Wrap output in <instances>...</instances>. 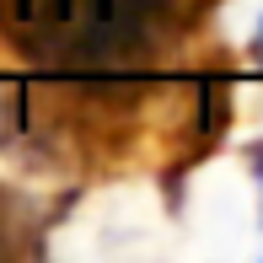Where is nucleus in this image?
<instances>
[{
    "mask_svg": "<svg viewBox=\"0 0 263 263\" xmlns=\"http://www.w3.org/2000/svg\"><path fill=\"white\" fill-rule=\"evenodd\" d=\"M145 11L156 22H166V16H177V11H183V0H145Z\"/></svg>",
    "mask_w": 263,
    "mask_h": 263,
    "instance_id": "obj_1",
    "label": "nucleus"
},
{
    "mask_svg": "<svg viewBox=\"0 0 263 263\" xmlns=\"http://www.w3.org/2000/svg\"><path fill=\"white\" fill-rule=\"evenodd\" d=\"M258 59H263V22H258Z\"/></svg>",
    "mask_w": 263,
    "mask_h": 263,
    "instance_id": "obj_2",
    "label": "nucleus"
},
{
    "mask_svg": "<svg viewBox=\"0 0 263 263\" xmlns=\"http://www.w3.org/2000/svg\"><path fill=\"white\" fill-rule=\"evenodd\" d=\"M258 177H263V151H258Z\"/></svg>",
    "mask_w": 263,
    "mask_h": 263,
    "instance_id": "obj_3",
    "label": "nucleus"
},
{
    "mask_svg": "<svg viewBox=\"0 0 263 263\" xmlns=\"http://www.w3.org/2000/svg\"><path fill=\"white\" fill-rule=\"evenodd\" d=\"M0 253H6V231H0Z\"/></svg>",
    "mask_w": 263,
    "mask_h": 263,
    "instance_id": "obj_4",
    "label": "nucleus"
}]
</instances>
